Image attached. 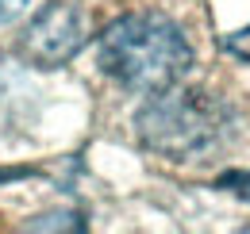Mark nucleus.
I'll return each instance as SVG.
<instances>
[{
  "instance_id": "nucleus-6",
  "label": "nucleus",
  "mask_w": 250,
  "mask_h": 234,
  "mask_svg": "<svg viewBox=\"0 0 250 234\" xmlns=\"http://www.w3.org/2000/svg\"><path fill=\"white\" fill-rule=\"evenodd\" d=\"M27 0H0V27H12L20 16H23Z\"/></svg>"
},
{
  "instance_id": "nucleus-4",
  "label": "nucleus",
  "mask_w": 250,
  "mask_h": 234,
  "mask_svg": "<svg viewBox=\"0 0 250 234\" xmlns=\"http://www.w3.org/2000/svg\"><path fill=\"white\" fill-rule=\"evenodd\" d=\"M216 188H223V192H231V196H239V200L250 204V169H231V173H223L216 180Z\"/></svg>"
},
{
  "instance_id": "nucleus-5",
  "label": "nucleus",
  "mask_w": 250,
  "mask_h": 234,
  "mask_svg": "<svg viewBox=\"0 0 250 234\" xmlns=\"http://www.w3.org/2000/svg\"><path fill=\"white\" fill-rule=\"evenodd\" d=\"M223 50H227V54H235L239 61H250V27L227 35V39H223Z\"/></svg>"
},
{
  "instance_id": "nucleus-7",
  "label": "nucleus",
  "mask_w": 250,
  "mask_h": 234,
  "mask_svg": "<svg viewBox=\"0 0 250 234\" xmlns=\"http://www.w3.org/2000/svg\"><path fill=\"white\" fill-rule=\"evenodd\" d=\"M8 176H16V173H4V169H0V180H8Z\"/></svg>"
},
{
  "instance_id": "nucleus-2",
  "label": "nucleus",
  "mask_w": 250,
  "mask_h": 234,
  "mask_svg": "<svg viewBox=\"0 0 250 234\" xmlns=\"http://www.w3.org/2000/svg\"><path fill=\"white\" fill-rule=\"evenodd\" d=\"M227 108L212 100L208 92H188V88H166L154 92L139 116H135V131L139 142L169 161H192L204 157L223 142L227 131Z\"/></svg>"
},
{
  "instance_id": "nucleus-1",
  "label": "nucleus",
  "mask_w": 250,
  "mask_h": 234,
  "mask_svg": "<svg viewBox=\"0 0 250 234\" xmlns=\"http://www.w3.org/2000/svg\"><path fill=\"white\" fill-rule=\"evenodd\" d=\"M96 61L116 85L154 96L181 85L192 65L185 35L162 12H131L108 23L96 42Z\"/></svg>"
},
{
  "instance_id": "nucleus-3",
  "label": "nucleus",
  "mask_w": 250,
  "mask_h": 234,
  "mask_svg": "<svg viewBox=\"0 0 250 234\" xmlns=\"http://www.w3.org/2000/svg\"><path fill=\"white\" fill-rule=\"evenodd\" d=\"M85 46V16L73 4H46L20 35V54L39 69H58L73 61Z\"/></svg>"
}]
</instances>
